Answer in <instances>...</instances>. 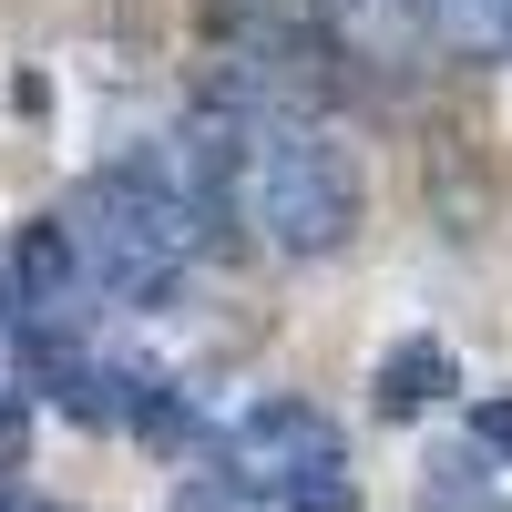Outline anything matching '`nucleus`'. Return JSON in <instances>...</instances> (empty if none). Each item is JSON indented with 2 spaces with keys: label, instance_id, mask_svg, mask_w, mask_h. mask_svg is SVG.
<instances>
[{
  "label": "nucleus",
  "instance_id": "nucleus-7",
  "mask_svg": "<svg viewBox=\"0 0 512 512\" xmlns=\"http://www.w3.org/2000/svg\"><path fill=\"white\" fill-rule=\"evenodd\" d=\"M164 512H246V492L236 482H195V492H175Z\"/></svg>",
  "mask_w": 512,
  "mask_h": 512
},
{
  "label": "nucleus",
  "instance_id": "nucleus-1",
  "mask_svg": "<svg viewBox=\"0 0 512 512\" xmlns=\"http://www.w3.org/2000/svg\"><path fill=\"white\" fill-rule=\"evenodd\" d=\"M205 144H216V175H226V216L246 236H267L277 256H338L359 236V164L308 113H287L256 72L216 82Z\"/></svg>",
  "mask_w": 512,
  "mask_h": 512
},
{
  "label": "nucleus",
  "instance_id": "nucleus-4",
  "mask_svg": "<svg viewBox=\"0 0 512 512\" xmlns=\"http://www.w3.org/2000/svg\"><path fill=\"white\" fill-rule=\"evenodd\" d=\"M451 390H461V359L441 349V338H400V349H379V369H369L379 420H420V410L451 400Z\"/></svg>",
  "mask_w": 512,
  "mask_h": 512
},
{
  "label": "nucleus",
  "instance_id": "nucleus-2",
  "mask_svg": "<svg viewBox=\"0 0 512 512\" xmlns=\"http://www.w3.org/2000/svg\"><path fill=\"white\" fill-rule=\"evenodd\" d=\"M72 246H82V267H93V297H123V308H154L164 287H175V267L205 246V226L185 216V205H164L144 175H93L72 205Z\"/></svg>",
  "mask_w": 512,
  "mask_h": 512
},
{
  "label": "nucleus",
  "instance_id": "nucleus-3",
  "mask_svg": "<svg viewBox=\"0 0 512 512\" xmlns=\"http://www.w3.org/2000/svg\"><path fill=\"white\" fill-rule=\"evenodd\" d=\"M328 472H349V441H338V420L308 410V400H267V410H246L226 431V482L236 492L287 502V492H308Z\"/></svg>",
  "mask_w": 512,
  "mask_h": 512
},
{
  "label": "nucleus",
  "instance_id": "nucleus-8",
  "mask_svg": "<svg viewBox=\"0 0 512 512\" xmlns=\"http://www.w3.org/2000/svg\"><path fill=\"white\" fill-rule=\"evenodd\" d=\"M472 441H492V451L512 461V400H482V410H472Z\"/></svg>",
  "mask_w": 512,
  "mask_h": 512
},
{
  "label": "nucleus",
  "instance_id": "nucleus-5",
  "mask_svg": "<svg viewBox=\"0 0 512 512\" xmlns=\"http://www.w3.org/2000/svg\"><path fill=\"white\" fill-rule=\"evenodd\" d=\"M420 502L431 512H512V461L492 441H461V451H441L420 472Z\"/></svg>",
  "mask_w": 512,
  "mask_h": 512
},
{
  "label": "nucleus",
  "instance_id": "nucleus-6",
  "mask_svg": "<svg viewBox=\"0 0 512 512\" xmlns=\"http://www.w3.org/2000/svg\"><path fill=\"white\" fill-rule=\"evenodd\" d=\"M277 512H359V482H349V472H328V482H308V492H287Z\"/></svg>",
  "mask_w": 512,
  "mask_h": 512
}]
</instances>
